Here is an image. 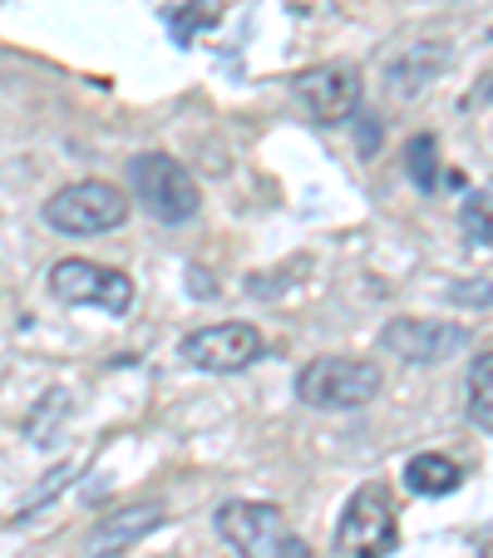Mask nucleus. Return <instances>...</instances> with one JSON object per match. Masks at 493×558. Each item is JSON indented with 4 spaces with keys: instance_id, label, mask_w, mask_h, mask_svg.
I'll list each match as a JSON object with an SVG mask.
<instances>
[{
    "instance_id": "1",
    "label": "nucleus",
    "mask_w": 493,
    "mask_h": 558,
    "mask_svg": "<svg viewBox=\"0 0 493 558\" xmlns=\"http://www.w3.org/2000/svg\"><path fill=\"white\" fill-rule=\"evenodd\" d=\"M380 386H385L380 366L360 356H316L296 376V396L311 411H360L380 396Z\"/></svg>"
},
{
    "instance_id": "2",
    "label": "nucleus",
    "mask_w": 493,
    "mask_h": 558,
    "mask_svg": "<svg viewBox=\"0 0 493 558\" xmlns=\"http://www.w3.org/2000/svg\"><path fill=\"white\" fill-rule=\"evenodd\" d=\"M128 183H134L144 213H153L158 222H193L202 208V189L178 158L169 154H138L128 158Z\"/></svg>"
},
{
    "instance_id": "3",
    "label": "nucleus",
    "mask_w": 493,
    "mask_h": 558,
    "mask_svg": "<svg viewBox=\"0 0 493 558\" xmlns=\"http://www.w3.org/2000/svg\"><path fill=\"white\" fill-rule=\"evenodd\" d=\"M399 544L395 505L380 485H360L336 519V558H385Z\"/></svg>"
},
{
    "instance_id": "4",
    "label": "nucleus",
    "mask_w": 493,
    "mask_h": 558,
    "mask_svg": "<svg viewBox=\"0 0 493 558\" xmlns=\"http://www.w3.org/2000/svg\"><path fill=\"white\" fill-rule=\"evenodd\" d=\"M128 218V198L114 189V183L99 179H79L70 189H60L50 203H45V222L70 238H99V232H114L119 222Z\"/></svg>"
},
{
    "instance_id": "5",
    "label": "nucleus",
    "mask_w": 493,
    "mask_h": 558,
    "mask_svg": "<svg viewBox=\"0 0 493 558\" xmlns=\"http://www.w3.org/2000/svg\"><path fill=\"white\" fill-rule=\"evenodd\" d=\"M50 292L64 306H99L109 316H124L134 306V282L119 267H99L89 257H64L50 267Z\"/></svg>"
},
{
    "instance_id": "6",
    "label": "nucleus",
    "mask_w": 493,
    "mask_h": 558,
    "mask_svg": "<svg viewBox=\"0 0 493 558\" xmlns=\"http://www.w3.org/2000/svg\"><path fill=\"white\" fill-rule=\"evenodd\" d=\"M218 524V538L242 558H276L292 538L286 529V514L276 505H257V499H232L212 514Z\"/></svg>"
},
{
    "instance_id": "7",
    "label": "nucleus",
    "mask_w": 493,
    "mask_h": 558,
    "mask_svg": "<svg viewBox=\"0 0 493 558\" xmlns=\"http://www.w3.org/2000/svg\"><path fill=\"white\" fill-rule=\"evenodd\" d=\"M380 347H385L390 356L409 361V366H440V361H449L454 351L469 347V327H459V322L395 316V322H385V331H380Z\"/></svg>"
},
{
    "instance_id": "8",
    "label": "nucleus",
    "mask_w": 493,
    "mask_h": 558,
    "mask_svg": "<svg viewBox=\"0 0 493 558\" xmlns=\"http://www.w3.org/2000/svg\"><path fill=\"white\" fill-rule=\"evenodd\" d=\"M296 99L316 124H350L360 114V70L356 64H316L296 74Z\"/></svg>"
},
{
    "instance_id": "9",
    "label": "nucleus",
    "mask_w": 493,
    "mask_h": 558,
    "mask_svg": "<svg viewBox=\"0 0 493 558\" xmlns=\"http://www.w3.org/2000/svg\"><path fill=\"white\" fill-rule=\"evenodd\" d=\"M262 356V337L247 322H222V327H202L183 337V361L212 376H232V371H247Z\"/></svg>"
},
{
    "instance_id": "10",
    "label": "nucleus",
    "mask_w": 493,
    "mask_h": 558,
    "mask_svg": "<svg viewBox=\"0 0 493 558\" xmlns=\"http://www.w3.org/2000/svg\"><path fill=\"white\" fill-rule=\"evenodd\" d=\"M449 64H454V50L444 40H415V45H405V50L390 60L385 85H390V95L395 99H415V95H424L434 80H444Z\"/></svg>"
},
{
    "instance_id": "11",
    "label": "nucleus",
    "mask_w": 493,
    "mask_h": 558,
    "mask_svg": "<svg viewBox=\"0 0 493 558\" xmlns=\"http://www.w3.org/2000/svg\"><path fill=\"white\" fill-rule=\"evenodd\" d=\"M163 519L169 514H163V505H153V499H144V505H124V509H114V514H104V524L95 529L89 548H95V558H119L134 544H144Z\"/></svg>"
},
{
    "instance_id": "12",
    "label": "nucleus",
    "mask_w": 493,
    "mask_h": 558,
    "mask_svg": "<svg viewBox=\"0 0 493 558\" xmlns=\"http://www.w3.org/2000/svg\"><path fill=\"white\" fill-rule=\"evenodd\" d=\"M459 464L444 460V454H415V460L405 464V485L409 495H420V499H444L459 489Z\"/></svg>"
},
{
    "instance_id": "13",
    "label": "nucleus",
    "mask_w": 493,
    "mask_h": 558,
    "mask_svg": "<svg viewBox=\"0 0 493 558\" xmlns=\"http://www.w3.org/2000/svg\"><path fill=\"white\" fill-rule=\"evenodd\" d=\"M464 411L479 430H493V351L473 356L469 376H464Z\"/></svg>"
},
{
    "instance_id": "14",
    "label": "nucleus",
    "mask_w": 493,
    "mask_h": 558,
    "mask_svg": "<svg viewBox=\"0 0 493 558\" xmlns=\"http://www.w3.org/2000/svg\"><path fill=\"white\" fill-rule=\"evenodd\" d=\"M405 158H409V179H415V189H420V193L440 189V144H434V134L409 138Z\"/></svg>"
},
{
    "instance_id": "15",
    "label": "nucleus",
    "mask_w": 493,
    "mask_h": 558,
    "mask_svg": "<svg viewBox=\"0 0 493 558\" xmlns=\"http://www.w3.org/2000/svg\"><path fill=\"white\" fill-rule=\"evenodd\" d=\"M459 228L469 232L473 243L493 247V193H469L459 208Z\"/></svg>"
},
{
    "instance_id": "16",
    "label": "nucleus",
    "mask_w": 493,
    "mask_h": 558,
    "mask_svg": "<svg viewBox=\"0 0 493 558\" xmlns=\"http://www.w3.org/2000/svg\"><path fill=\"white\" fill-rule=\"evenodd\" d=\"M444 296H449L454 306H489L493 302V282L489 277H469V282H454Z\"/></svg>"
},
{
    "instance_id": "17",
    "label": "nucleus",
    "mask_w": 493,
    "mask_h": 558,
    "mask_svg": "<svg viewBox=\"0 0 493 558\" xmlns=\"http://www.w3.org/2000/svg\"><path fill=\"white\" fill-rule=\"evenodd\" d=\"M356 129H360V154H375L380 148V124H370V114H360Z\"/></svg>"
},
{
    "instance_id": "18",
    "label": "nucleus",
    "mask_w": 493,
    "mask_h": 558,
    "mask_svg": "<svg viewBox=\"0 0 493 558\" xmlns=\"http://www.w3.org/2000/svg\"><path fill=\"white\" fill-rule=\"evenodd\" d=\"M276 558H311V548H306L301 538L292 534V538H286V548H282V554H276Z\"/></svg>"
},
{
    "instance_id": "19",
    "label": "nucleus",
    "mask_w": 493,
    "mask_h": 558,
    "mask_svg": "<svg viewBox=\"0 0 493 558\" xmlns=\"http://www.w3.org/2000/svg\"><path fill=\"white\" fill-rule=\"evenodd\" d=\"M489 40H493V31H489Z\"/></svg>"
}]
</instances>
